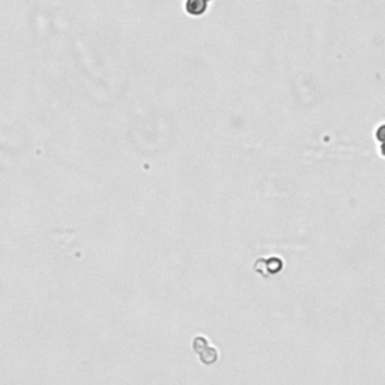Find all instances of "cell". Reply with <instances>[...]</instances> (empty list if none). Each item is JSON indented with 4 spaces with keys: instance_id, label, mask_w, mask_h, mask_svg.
Returning <instances> with one entry per match:
<instances>
[{
    "instance_id": "cell-1",
    "label": "cell",
    "mask_w": 385,
    "mask_h": 385,
    "mask_svg": "<svg viewBox=\"0 0 385 385\" xmlns=\"http://www.w3.org/2000/svg\"><path fill=\"white\" fill-rule=\"evenodd\" d=\"M208 2H188L187 3V11L194 15H200L207 11Z\"/></svg>"
},
{
    "instance_id": "cell-2",
    "label": "cell",
    "mask_w": 385,
    "mask_h": 385,
    "mask_svg": "<svg viewBox=\"0 0 385 385\" xmlns=\"http://www.w3.org/2000/svg\"><path fill=\"white\" fill-rule=\"evenodd\" d=\"M199 355H200V360H202V363H205V364H212L217 358H218V354H217V351L214 349V348H205V349H202L200 352H199Z\"/></svg>"
}]
</instances>
